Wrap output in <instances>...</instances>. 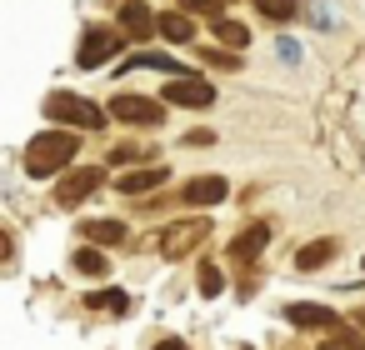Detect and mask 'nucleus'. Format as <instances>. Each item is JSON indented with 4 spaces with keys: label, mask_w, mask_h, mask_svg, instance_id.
Masks as SVG:
<instances>
[{
    "label": "nucleus",
    "mask_w": 365,
    "mask_h": 350,
    "mask_svg": "<svg viewBox=\"0 0 365 350\" xmlns=\"http://www.w3.org/2000/svg\"><path fill=\"white\" fill-rule=\"evenodd\" d=\"M86 310H115V315H125L130 310V295L125 290H91L86 295Z\"/></svg>",
    "instance_id": "17"
},
{
    "label": "nucleus",
    "mask_w": 365,
    "mask_h": 350,
    "mask_svg": "<svg viewBox=\"0 0 365 350\" xmlns=\"http://www.w3.org/2000/svg\"><path fill=\"white\" fill-rule=\"evenodd\" d=\"M155 350H185V340H160Z\"/></svg>",
    "instance_id": "28"
},
{
    "label": "nucleus",
    "mask_w": 365,
    "mask_h": 350,
    "mask_svg": "<svg viewBox=\"0 0 365 350\" xmlns=\"http://www.w3.org/2000/svg\"><path fill=\"white\" fill-rule=\"evenodd\" d=\"M265 240H270V225H265V220H255L250 230H240V235L230 240V260H240V265H250V260H260V250H265Z\"/></svg>",
    "instance_id": "10"
},
{
    "label": "nucleus",
    "mask_w": 365,
    "mask_h": 350,
    "mask_svg": "<svg viewBox=\"0 0 365 350\" xmlns=\"http://www.w3.org/2000/svg\"><path fill=\"white\" fill-rule=\"evenodd\" d=\"M110 115L120 125H155V120H165L160 101H145V96H115L110 101Z\"/></svg>",
    "instance_id": "4"
},
{
    "label": "nucleus",
    "mask_w": 365,
    "mask_h": 350,
    "mask_svg": "<svg viewBox=\"0 0 365 350\" xmlns=\"http://www.w3.org/2000/svg\"><path fill=\"white\" fill-rule=\"evenodd\" d=\"M165 165H140V170H125L120 180H115V190L120 195H145V190H155V185H165Z\"/></svg>",
    "instance_id": "11"
},
{
    "label": "nucleus",
    "mask_w": 365,
    "mask_h": 350,
    "mask_svg": "<svg viewBox=\"0 0 365 350\" xmlns=\"http://www.w3.org/2000/svg\"><path fill=\"white\" fill-rule=\"evenodd\" d=\"M245 350H250V345H245Z\"/></svg>",
    "instance_id": "29"
},
{
    "label": "nucleus",
    "mask_w": 365,
    "mask_h": 350,
    "mask_svg": "<svg viewBox=\"0 0 365 350\" xmlns=\"http://www.w3.org/2000/svg\"><path fill=\"white\" fill-rule=\"evenodd\" d=\"M210 240V220L205 215H190V220H175V225H165L160 235H155V250L165 255V260H185L195 245H205Z\"/></svg>",
    "instance_id": "2"
},
{
    "label": "nucleus",
    "mask_w": 365,
    "mask_h": 350,
    "mask_svg": "<svg viewBox=\"0 0 365 350\" xmlns=\"http://www.w3.org/2000/svg\"><path fill=\"white\" fill-rule=\"evenodd\" d=\"M125 71H165L170 81H185V71H180L170 56H160V51H140V56H130V61H125Z\"/></svg>",
    "instance_id": "14"
},
{
    "label": "nucleus",
    "mask_w": 365,
    "mask_h": 350,
    "mask_svg": "<svg viewBox=\"0 0 365 350\" xmlns=\"http://www.w3.org/2000/svg\"><path fill=\"white\" fill-rule=\"evenodd\" d=\"M71 265H76L81 275H106V270H110V260H106V255H101L96 245H81V250L71 255Z\"/></svg>",
    "instance_id": "18"
},
{
    "label": "nucleus",
    "mask_w": 365,
    "mask_h": 350,
    "mask_svg": "<svg viewBox=\"0 0 365 350\" xmlns=\"http://www.w3.org/2000/svg\"><path fill=\"white\" fill-rule=\"evenodd\" d=\"M120 31H125L130 41H150V36L160 31V16H155L150 6H140V0H125V6H120Z\"/></svg>",
    "instance_id": "8"
},
{
    "label": "nucleus",
    "mask_w": 365,
    "mask_h": 350,
    "mask_svg": "<svg viewBox=\"0 0 365 350\" xmlns=\"http://www.w3.org/2000/svg\"><path fill=\"white\" fill-rule=\"evenodd\" d=\"M81 240L86 245H125L130 230L120 220H81Z\"/></svg>",
    "instance_id": "12"
},
{
    "label": "nucleus",
    "mask_w": 365,
    "mask_h": 350,
    "mask_svg": "<svg viewBox=\"0 0 365 350\" xmlns=\"http://www.w3.org/2000/svg\"><path fill=\"white\" fill-rule=\"evenodd\" d=\"M180 6H185L190 16H205L210 26H220V21H225V11H220L225 0H180Z\"/></svg>",
    "instance_id": "20"
},
{
    "label": "nucleus",
    "mask_w": 365,
    "mask_h": 350,
    "mask_svg": "<svg viewBox=\"0 0 365 350\" xmlns=\"http://www.w3.org/2000/svg\"><path fill=\"white\" fill-rule=\"evenodd\" d=\"M320 350H365V340H360L355 330H340V335H330V340H320Z\"/></svg>",
    "instance_id": "24"
},
{
    "label": "nucleus",
    "mask_w": 365,
    "mask_h": 350,
    "mask_svg": "<svg viewBox=\"0 0 365 350\" xmlns=\"http://www.w3.org/2000/svg\"><path fill=\"white\" fill-rule=\"evenodd\" d=\"M285 320L300 325V330H330V335H340V315L325 310V305H305V300H295V305H285Z\"/></svg>",
    "instance_id": "7"
},
{
    "label": "nucleus",
    "mask_w": 365,
    "mask_h": 350,
    "mask_svg": "<svg viewBox=\"0 0 365 350\" xmlns=\"http://www.w3.org/2000/svg\"><path fill=\"white\" fill-rule=\"evenodd\" d=\"M160 36L185 46V41L195 36V26H190V16H185V11H165V16H160Z\"/></svg>",
    "instance_id": "16"
},
{
    "label": "nucleus",
    "mask_w": 365,
    "mask_h": 350,
    "mask_svg": "<svg viewBox=\"0 0 365 350\" xmlns=\"http://www.w3.org/2000/svg\"><path fill=\"white\" fill-rule=\"evenodd\" d=\"M335 250H340L335 240H310V245L295 255V265H300V270H320V265H330V260H335Z\"/></svg>",
    "instance_id": "15"
},
{
    "label": "nucleus",
    "mask_w": 365,
    "mask_h": 350,
    "mask_svg": "<svg viewBox=\"0 0 365 350\" xmlns=\"http://www.w3.org/2000/svg\"><path fill=\"white\" fill-rule=\"evenodd\" d=\"M255 11H260L265 21H290L300 6H295V0H255Z\"/></svg>",
    "instance_id": "21"
},
{
    "label": "nucleus",
    "mask_w": 365,
    "mask_h": 350,
    "mask_svg": "<svg viewBox=\"0 0 365 350\" xmlns=\"http://www.w3.org/2000/svg\"><path fill=\"white\" fill-rule=\"evenodd\" d=\"M76 150H81L76 130H41V135L26 145V170H31L36 180H41V175H56L61 165L76 160Z\"/></svg>",
    "instance_id": "1"
},
{
    "label": "nucleus",
    "mask_w": 365,
    "mask_h": 350,
    "mask_svg": "<svg viewBox=\"0 0 365 350\" xmlns=\"http://www.w3.org/2000/svg\"><path fill=\"white\" fill-rule=\"evenodd\" d=\"M210 140H215L210 130H190V135H185V145H210Z\"/></svg>",
    "instance_id": "27"
},
{
    "label": "nucleus",
    "mask_w": 365,
    "mask_h": 350,
    "mask_svg": "<svg viewBox=\"0 0 365 350\" xmlns=\"http://www.w3.org/2000/svg\"><path fill=\"white\" fill-rule=\"evenodd\" d=\"M225 195H230V185L220 175H200V180L185 185V205H220Z\"/></svg>",
    "instance_id": "13"
},
{
    "label": "nucleus",
    "mask_w": 365,
    "mask_h": 350,
    "mask_svg": "<svg viewBox=\"0 0 365 350\" xmlns=\"http://www.w3.org/2000/svg\"><path fill=\"white\" fill-rule=\"evenodd\" d=\"M195 56H200L205 66H215V71H235V66H240V56H235V51H210V46H195Z\"/></svg>",
    "instance_id": "22"
},
{
    "label": "nucleus",
    "mask_w": 365,
    "mask_h": 350,
    "mask_svg": "<svg viewBox=\"0 0 365 350\" xmlns=\"http://www.w3.org/2000/svg\"><path fill=\"white\" fill-rule=\"evenodd\" d=\"M115 51H120L115 31H106V26H91V31H86V46H81V56H76V61H81V71H96V66H101V61H110Z\"/></svg>",
    "instance_id": "6"
},
{
    "label": "nucleus",
    "mask_w": 365,
    "mask_h": 350,
    "mask_svg": "<svg viewBox=\"0 0 365 350\" xmlns=\"http://www.w3.org/2000/svg\"><path fill=\"white\" fill-rule=\"evenodd\" d=\"M195 285H200V295H205V300H210V295H220V290H225L220 265H200V280H195Z\"/></svg>",
    "instance_id": "23"
},
{
    "label": "nucleus",
    "mask_w": 365,
    "mask_h": 350,
    "mask_svg": "<svg viewBox=\"0 0 365 350\" xmlns=\"http://www.w3.org/2000/svg\"><path fill=\"white\" fill-rule=\"evenodd\" d=\"M46 115H51L56 125H81V130H101V125H106V110L91 105V101H81V96H71V91L46 96Z\"/></svg>",
    "instance_id": "3"
},
{
    "label": "nucleus",
    "mask_w": 365,
    "mask_h": 350,
    "mask_svg": "<svg viewBox=\"0 0 365 350\" xmlns=\"http://www.w3.org/2000/svg\"><path fill=\"white\" fill-rule=\"evenodd\" d=\"M165 101H170V105H190V110H205V105L215 101V86H205V81L185 76V81H170V86H165Z\"/></svg>",
    "instance_id": "9"
},
{
    "label": "nucleus",
    "mask_w": 365,
    "mask_h": 350,
    "mask_svg": "<svg viewBox=\"0 0 365 350\" xmlns=\"http://www.w3.org/2000/svg\"><path fill=\"white\" fill-rule=\"evenodd\" d=\"M16 260V245H11V230H0V265Z\"/></svg>",
    "instance_id": "25"
},
{
    "label": "nucleus",
    "mask_w": 365,
    "mask_h": 350,
    "mask_svg": "<svg viewBox=\"0 0 365 350\" xmlns=\"http://www.w3.org/2000/svg\"><path fill=\"white\" fill-rule=\"evenodd\" d=\"M135 155H140L135 145H115V150H110V165H120V160H135Z\"/></svg>",
    "instance_id": "26"
},
{
    "label": "nucleus",
    "mask_w": 365,
    "mask_h": 350,
    "mask_svg": "<svg viewBox=\"0 0 365 350\" xmlns=\"http://www.w3.org/2000/svg\"><path fill=\"white\" fill-rule=\"evenodd\" d=\"M215 36H220V46H230L235 56H240V51L250 46V31H245L240 21H220V26H215Z\"/></svg>",
    "instance_id": "19"
},
{
    "label": "nucleus",
    "mask_w": 365,
    "mask_h": 350,
    "mask_svg": "<svg viewBox=\"0 0 365 350\" xmlns=\"http://www.w3.org/2000/svg\"><path fill=\"white\" fill-rule=\"evenodd\" d=\"M101 180H106V170H101V165H81V170H71V175L56 185V205H81Z\"/></svg>",
    "instance_id": "5"
}]
</instances>
